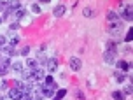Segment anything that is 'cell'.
Returning <instances> with one entry per match:
<instances>
[{"label":"cell","instance_id":"1","mask_svg":"<svg viewBox=\"0 0 133 100\" xmlns=\"http://www.w3.org/2000/svg\"><path fill=\"white\" fill-rule=\"evenodd\" d=\"M121 32H123V25H121V21H114L109 25V33H112L116 37H119Z\"/></svg>","mask_w":133,"mask_h":100},{"label":"cell","instance_id":"2","mask_svg":"<svg viewBox=\"0 0 133 100\" xmlns=\"http://www.w3.org/2000/svg\"><path fill=\"white\" fill-rule=\"evenodd\" d=\"M119 18H123V20H126V21H131L133 20V12H131V7H126V9H121L119 12Z\"/></svg>","mask_w":133,"mask_h":100},{"label":"cell","instance_id":"3","mask_svg":"<svg viewBox=\"0 0 133 100\" xmlns=\"http://www.w3.org/2000/svg\"><path fill=\"white\" fill-rule=\"evenodd\" d=\"M46 68L53 74L54 70L58 68V61H56V58H49V60H46Z\"/></svg>","mask_w":133,"mask_h":100},{"label":"cell","instance_id":"4","mask_svg":"<svg viewBox=\"0 0 133 100\" xmlns=\"http://www.w3.org/2000/svg\"><path fill=\"white\" fill-rule=\"evenodd\" d=\"M68 65H70V68H72V70H79L81 67H82V61H81L77 56H74V58H70Z\"/></svg>","mask_w":133,"mask_h":100},{"label":"cell","instance_id":"5","mask_svg":"<svg viewBox=\"0 0 133 100\" xmlns=\"http://www.w3.org/2000/svg\"><path fill=\"white\" fill-rule=\"evenodd\" d=\"M103 58H105L107 63H114V60H116V49H107Z\"/></svg>","mask_w":133,"mask_h":100},{"label":"cell","instance_id":"6","mask_svg":"<svg viewBox=\"0 0 133 100\" xmlns=\"http://www.w3.org/2000/svg\"><path fill=\"white\" fill-rule=\"evenodd\" d=\"M65 11H66V7L63 5V4H60V5H56V7H54L53 14L56 16V18H61V16H65Z\"/></svg>","mask_w":133,"mask_h":100},{"label":"cell","instance_id":"7","mask_svg":"<svg viewBox=\"0 0 133 100\" xmlns=\"http://www.w3.org/2000/svg\"><path fill=\"white\" fill-rule=\"evenodd\" d=\"M23 95H21V91L18 90V88H11L9 90V98H12V100H19Z\"/></svg>","mask_w":133,"mask_h":100},{"label":"cell","instance_id":"8","mask_svg":"<svg viewBox=\"0 0 133 100\" xmlns=\"http://www.w3.org/2000/svg\"><path fill=\"white\" fill-rule=\"evenodd\" d=\"M9 67H11V63H9V58L0 61V76H5L7 70H9Z\"/></svg>","mask_w":133,"mask_h":100},{"label":"cell","instance_id":"9","mask_svg":"<svg viewBox=\"0 0 133 100\" xmlns=\"http://www.w3.org/2000/svg\"><path fill=\"white\" fill-rule=\"evenodd\" d=\"M44 77H46V76H44V70H42V68H37V70H33V83H35V81H44Z\"/></svg>","mask_w":133,"mask_h":100},{"label":"cell","instance_id":"10","mask_svg":"<svg viewBox=\"0 0 133 100\" xmlns=\"http://www.w3.org/2000/svg\"><path fill=\"white\" fill-rule=\"evenodd\" d=\"M26 67L30 70H37V68H39V61L35 60V58H30V60L26 61Z\"/></svg>","mask_w":133,"mask_h":100},{"label":"cell","instance_id":"11","mask_svg":"<svg viewBox=\"0 0 133 100\" xmlns=\"http://www.w3.org/2000/svg\"><path fill=\"white\" fill-rule=\"evenodd\" d=\"M35 100H42L44 98V90H42V84H39V86H37V90H35Z\"/></svg>","mask_w":133,"mask_h":100},{"label":"cell","instance_id":"12","mask_svg":"<svg viewBox=\"0 0 133 100\" xmlns=\"http://www.w3.org/2000/svg\"><path fill=\"white\" fill-rule=\"evenodd\" d=\"M117 68H119V72H126V70H130V63L128 61H117Z\"/></svg>","mask_w":133,"mask_h":100},{"label":"cell","instance_id":"13","mask_svg":"<svg viewBox=\"0 0 133 100\" xmlns=\"http://www.w3.org/2000/svg\"><path fill=\"white\" fill-rule=\"evenodd\" d=\"M4 53H5L7 56H12V54H18V53H16V49H14V46H5V47H4Z\"/></svg>","mask_w":133,"mask_h":100},{"label":"cell","instance_id":"14","mask_svg":"<svg viewBox=\"0 0 133 100\" xmlns=\"http://www.w3.org/2000/svg\"><path fill=\"white\" fill-rule=\"evenodd\" d=\"M65 95H66V91H65V90H58V91L54 93L53 100H61V98H63V97H65Z\"/></svg>","mask_w":133,"mask_h":100},{"label":"cell","instance_id":"15","mask_svg":"<svg viewBox=\"0 0 133 100\" xmlns=\"http://www.w3.org/2000/svg\"><path fill=\"white\" fill-rule=\"evenodd\" d=\"M112 98L114 100H124V93L117 90V91H114V93H112Z\"/></svg>","mask_w":133,"mask_h":100},{"label":"cell","instance_id":"16","mask_svg":"<svg viewBox=\"0 0 133 100\" xmlns=\"http://www.w3.org/2000/svg\"><path fill=\"white\" fill-rule=\"evenodd\" d=\"M114 77L117 79V83H123V81H126V76H124L123 72H119V70H117V72L114 74Z\"/></svg>","mask_w":133,"mask_h":100},{"label":"cell","instance_id":"17","mask_svg":"<svg viewBox=\"0 0 133 100\" xmlns=\"http://www.w3.org/2000/svg\"><path fill=\"white\" fill-rule=\"evenodd\" d=\"M107 18H109V20H110V21L114 23V21H117V20H119V14H117V12H114V11H110V12L107 14Z\"/></svg>","mask_w":133,"mask_h":100},{"label":"cell","instance_id":"18","mask_svg":"<svg viewBox=\"0 0 133 100\" xmlns=\"http://www.w3.org/2000/svg\"><path fill=\"white\" fill-rule=\"evenodd\" d=\"M11 67H12V68L16 70V72H23V70H25V68H23V63H19V61H16V63H12Z\"/></svg>","mask_w":133,"mask_h":100},{"label":"cell","instance_id":"19","mask_svg":"<svg viewBox=\"0 0 133 100\" xmlns=\"http://www.w3.org/2000/svg\"><path fill=\"white\" fill-rule=\"evenodd\" d=\"M82 14H84L86 18H91V16H95V11L91 9V7H86V9L82 11Z\"/></svg>","mask_w":133,"mask_h":100},{"label":"cell","instance_id":"20","mask_svg":"<svg viewBox=\"0 0 133 100\" xmlns=\"http://www.w3.org/2000/svg\"><path fill=\"white\" fill-rule=\"evenodd\" d=\"M25 12H26V11H25V9H23V7H19V9H18V11H14V16H16V18H23V16H25Z\"/></svg>","mask_w":133,"mask_h":100},{"label":"cell","instance_id":"21","mask_svg":"<svg viewBox=\"0 0 133 100\" xmlns=\"http://www.w3.org/2000/svg\"><path fill=\"white\" fill-rule=\"evenodd\" d=\"M28 51H30V47H28V46H23V47H21V51H19L18 54H23V56H26Z\"/></svg>","mask_w":133,"mask_h":100},{"label":"cell","instance_id":"22","mask_svg":"<svg viewBox=\"0 0 133 100\" xmlns=\"http://www.w3.org/2000/svg\"><path fill=\"white\" fill-rule=\"evenodd\" d=\"M18 42H19V37H12V39L9 40V46H16Z\"/></svg>","mask_w":133,"mask_h":100},{"label":"cell","instance_id":"23","mask_svg":"<svg viewBox=\"0 0 133 100\" xmlns=\"http://www.w3.org/2000/svg\"><path fill=\"white\" fill-rule=\"evenodd\" d=\"M126 42H131V30H128V33H126Z\"/></svg>","mask_w":133,"mask_h":100},{"label":"cell","instance_id":"24","mask_svg":"<svg viewBox=\"0 0 133 100\" xmlns=\"http://www.w3.org/2000/svg\"><path fill=\"white\" fill-rule=\"evenodd\" d=\"M124 91H126V95H131V84H126Z\"/></svg>","mask_w":133,"mask_h":100},{"label":"cell","instance_id":"25","mask_svg":"<svg viewBox=\"0 0 133 100\" xmlns=\"http://www.w3.org/2000/svg\"><path fill=\"white\" fill-rule=\"evenodd\" d=\"M18 28H19V23H12L11 25V30H18Z\"/></svg>","mask_w":133,"mask_h":100},{"label":"cell","instance_id":"26","mask_svg":"<svg viewBox=\"0 0 133 100\" xmlns=\"http://www.w3.org/2000/svg\"><path fill=\"white\" fill-rule=\"evenodd\" d=\"M33 11H35V12L39 14V12H40V7H39V5H37V4H33Z\"/></svg>","mask_w":133,"mask_h":100},{"label":"cell","instance_id":"27","mask_svg":"<svg viewBox=\"0 0 133 100\" xmlns=\"http://www.w3.org/2000/svg\"><path fill=\"white\" fill-rule=\"evenodd\" d=\"M4 44H5V37H4V35H0V46H4Z\"/></svg>","mask_w":133,"mask_h":100},{"label":"cell","instance_id":"28","mask_svg":"<svg viewBox=\"0 0 133 100\" xmlns=\"http://www.w3.org/2000/svg\"><path fill=\"white\" fill-rule=\"evenodd\" d=\"M0 9H7V2H0Z\"/></svg>","mask_w":133,"mask_h":100},{"label":"cell","instance_id":"29","mask_svg":"<svg viewBox=\"0 0 133 100\" xmlns=\"http://www.w3.org/2000/svg\"><path fill=\"white\" fill-rule=\"evenodd\" d=\"M0 25H2V18H0Z\"/></svg>","mask_w":133,"mask_h":100}]
</instances>
